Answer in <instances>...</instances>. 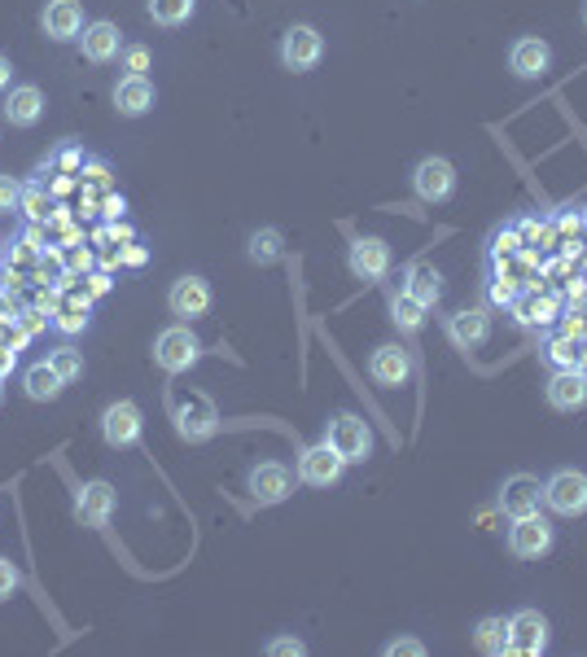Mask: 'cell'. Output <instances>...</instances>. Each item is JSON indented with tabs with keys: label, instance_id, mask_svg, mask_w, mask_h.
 Returning <instances> with one entry per match:
<instances>
[{
	"label": "cell",
	"instance_id": "1",
	"mask_svg": "<svg viewBox=\"0 0 587 657\" xmlns=\"http://www.w3.org/2000/svg\"><path fill=\"white\" fill-rule=\"evenodd\" d=\"M197 360H202V343L189 324H171L154 338V365L163 373H189Z\"/></svg>",
	"mask_w": 587,
	"mask_h": 657
},
{
	"label": "cell",
	"instance_id": "2",
	"mask_svg": "<svg viewBox=\"0 0 587 657\" xmlns=\"http://www.w3.org/2000/svg\"><path fill=\"white\" fill-rule=\"evenodd\" d=\"M325 443H330V447H334L347 465H356V461H369V456H373V430H369V421H364V417H356V413H338V417L330 421Z\"/></svg>",
	"mask_w": 587,
	"mask_h": 657
},
{
	"label": "cell",
	"instance_id": "3",
	"mask_svg": "<svg viewBox=\"0 0 587 657\" xmlns=\"http://www.w3.org/2000/svg\"><path fill=\"white\" fill-rule=\"evenodd\" d=\"M543 504L556 517H583L587 513V474L583 469H556L543 482Z\"/></svg>",
	"mask_w": 587,
	"mask_h": 657
},
{
	"label": "cell",
	"instance_id": "4",
	"mask_svg": "<svg viewBox=\"0 0 587 657\" xmlns=\"http://www.w3.org/2000/svg\"><path fill=\"white\" fill-rule=\"evenodd\" d=\"M321 58H325V36H321L316 27L294 23V27L280 36V62H285V71L303 75V71L321 67Z\"/></svg>",
	"mask_w": 587,
	"mask_h": 657
},
{
	"label": "cell",
	"instance_id": "5",
	"mask_svg": "<svg viewBox=\"0 0 587 657\" xmlns=\"http://www.w3.org/2000/svg\"><path fill=\"white\" fill-rule=\"evenodd\" d=\"M552 526H548V517L543 513H526V517H513V526H508V552L517 557V561H539V557H548L552 552Z\"/></svg>",
	"mask_w": 587,
	"mask_h": 657
},
{
	"label": "cell",
	"instance_id": "6",
	"mask_svg": "<svg viewBox=\"0 0 587 657\" xmlns=\"http://www.w3.org/2000/svg\"><path fill=\"white\" fill-rule=\"evenodd\" d=\"M508 653H517V657L548 653V618L539 609H517L508 618Z\"/></svg>",
	"mask_w": 587,
	"mask_h": 657
},
{
	"label": "cell",
	"instance_id": "7",
	"mask_svg": "<svg viewBox=\"0 0 587 657\" xmlns=\"http://www.w3.org/2000/svg\"><path fill=\"white\" fill-rule=\"evenodd\" d=\"M412 189H417V198H421V202H447V198L456 193V167H452L447 158L430 154V158H421V163H417V171H412Z\"/></svg>",
	"mask_w": 587,
	"mask_h": 657
},
{
	"label": "cell",
	"instance_id": "8",
	"mask_svg": "<svg viewBox=\"0 0 587 657\" xmlns=\"http://www.w3.org/2000/svg\"><path fill=\"white\" fill-rule=\"evenodd\" d=\"M176 430H180V439H189V443H202V439H211L215 430H219V413H215V404L211 399H202V395H189V399H176Z\"/></svg>",
	"mask_w": 587,
	"mask_h": 657
},
{
	"label": "cell",
	"instance_id": "9",
	"mask_svg": "<svg viewBox=\"0 0 587 657\" xmlns=\"http://www.w3.org/2000/svg\"><path fill=\"white\" fill-rule=\"evenodd\" d=\"M343 469H347V461L330 443L303 447V456H299V482H308V487H334L343 478Z\"/></svg>",
	"mask_w": 587,
	"mask_h": 657
},
{
	"label": "cell",
	"instance_id": "10",
	"mask_svg": "<svg viewBox=\"0 0 587 657\" xmlns=\"http://www.w3.org/2000/svg\"><path fill=\"white\" fill-rule=\"evenodd\" d=\"M294 482H299V478H294L285 465H276V461H263V465L250 469V495H254V504H280V500H289Z\"/></svg>",
	"mask_w": 587,
	"mask_h": 657
},
{
	"label": "cell",
	"instance_id": "11",
	"mask_svg": "<svg viewBox=\"0 0 587 657\" xmlns=\"http://www.w3.org/2000/svg\"><path fill=\"white\" fill-rule=\"evenodd\" d=\"M369 378H373L378 386L399 391V386H408V378H412V356H408L404 347L386 343V347H378V351L369 356Z\"/></svg>",
	"mask_w": 587,
	"mask_h": 657
},
{
	"label": "cell",
	"instance_id": "12",
	"mask_svg": "<svg viewBox=\"0 0 587 657\" xmlns=\"http://www.w3.org/2000/svg\"><path fill=\"white\" fill-rule=\"evenodd\" d=\"M101 439L110 447H132L141 439V408L132 399H119L101 413Z\"/></svg>",
	"mask_w": 587,
	"mask_h": 657
},
{
	"label": "cell",
	"instance_id": "13",
	"mask_svg": "<svg viewBox=\"0 0 587 657\" xmlns=\"http://www.w3.org/2000/svg\"><path fill=\"white\" fill-rule=\"evenodd\" d=\"M548 67H552L548 40H539V36L513 40V49H508V71H513L517 80H539V75H548Z\"/></svg>",
	"mask_w": 587,
	"mask_h": 657
},
{
	"label": "cell",
	"instance_id": "14",
	"mask_svg": "<svg viewBox=\"0 0 587 657\" xmlns=\"http://www.w3.org/2000/svg\"><path fill=\"white\" fill-rule=\"evenodd\" d=\"M347 263H351V272L360 280H382L391 272V246L382 237H356Z\"/></svg>",
	"mask_w": 587,
	"mask_h": 657
},
{
	"label": "cell",
	"instance_id": "15",
	"mask_svg": "<svg viewBox=\"0 0 587 657\" xmlns=\"http://www.w3.org/2000/svg\"><path fill=\"white\" fill-rule=\"evenodd\" d=\"M539 504H543V487H539V478H530V474H513V478H504V487H500V509H504V517L539 513Z\"/></svg>",
	"mask_w": 587,
	"mask_h": 657
},
{
	"label": "cell",
	"instance_id": "16",
	"mask_svg": "<svg viewBox=\"0 0 587 657\" xmlns=\"http://www.w3.org/2000/svg\"><path fill=\"white\" fill-rule=\"evenodd\" d=\"M40 27H45V36L58 40V45L84 36V10H80V0H49L45 14H40Z\"/></svg>",
	"mask_w": 587,
	"mask_h": 657
},
{
	"label": "cell",
	"instance_id": "17",
	"mask_svg": "<svg viewBox=\"0 0 587 657\" xmlns=\"http://www.w3.org/2000/svg\"><path fill=\"white\" fill-rule=\"evenodd\" d=\"M167 307H171V315H180V320H197V315L211 311V285H206L202 276H180V280L171 285V294H167Z\"/></svg>",
	"mask_w": 587,
	"mask_h": 657
},
{
	"label": "cell",
	"instance_id": "18",
	"mask_svg": "<svg viewBox=\"0 0 587 657\" xmlns=\"http://www.w3.org/2000/svg\"><path fill=\"white\" fill-rule=\"evenodd\" d=\"M548 404L556 413H578L587 408V373L583 369H556L548 378Z\"/></svg>",
	"mask_w": 587,
	"mask_h": 657
},
{
	"label": "cell",
	"instance_id": "19",
	"mask_svg": "<svg viewBox=\"0 0 587 657\" xmlns=\"http://www.w3.org/2000/svg\"><path fill=\"white\" fill-rule=\"evenodd\" d=\"M115 110H119L123 119L149 115V110H154V84H149L145 75H123V80L115 84Z\"/></svg>",
	"mask_w": 587,
	"mask_h": 657
},
{
	"label": "cell",
	"instance_id": "20",
	"mask_svg": "<svg viewBox=\"0 0 587 657\" xmlns=\"http://www.w3.org/2000/svg\"><path fill=\"white\" fill-rule=\"evenodd\" d=\"M110 513H115V487H110V482H88V487H80V495H75V517H80L84 526H106Z\"/></svg>",
	"mask_w": 587,
	"mask_h": 657
},
{
	"label": "cell",
	"instance_id": "21",
	"mask_svg": "<svg viewBox=\"0 0 587 657\" xmlns=\"http://www.w3.org/2000/svg\"><path fill=\"white\" fill-rule=\"evenodd\" d=\"M447 334H452V343H456L460 351H478V347H487V338H491V315H487V311H456V315L447 320Z\"/></svg>",
	"mask_w": 587,
	"mask_h": 657
},
{
	"label": "cell",
	"instance_id": "22",
	"mask_svg": "<svg viewBox=\"0 0 587 657\" xmlns=\"http://www.w3.org/2000/svg\"><path fill=\"white\" fill-rule=\"evenodd\" d=\"M80 40H84V58L97 62V67H106V62H115L123 53V36H119L115 23H88Z\"/></svg>",
	"mask_w": 587,
	"mask_h": 657
},
{
	"label": "cell",
	"instance_id": "23",
	"mask_svg": "<svg viewBox=\"0 0 587 657\" xmlns=\"http://www.w3.org/2000/svg\"><path fill=\"white\" fill-rule=\"evenodd\" d=\"M40 115H45V93H40L36 84H19V88L5 97V119H10L14 128H36Z\"/></svg>",
	"mask_w": 587,
	"mask_h": 657
},
{
	"label": "cell",
	"instance_id": "24",
	"mask_svg": "<svg viewBox=\"0 0 587 657\" xmlns=\"http://www.w3.org/2000/svg\"><path fill=\"white\" fill-rule=\"evenodd\" d=\"M513 315H517L526 329H543V324H552V320L561 315V302H556L552 294H517Z\"/></svg>",
	"mask_w": 587,
	"mask_h": 657
},
{
	"label": "cell",
	"instance_id": "25",
	"mask_svg": "<svg viewBox=\"0 0 587 657\" xmlns=\"http://www.w3.org/2000/svg\"><path fill=\"white\" fill-rule=\"evenodd\" d=\"M23 386H27V395H32L36 404H53V399L67 391V378H62L49 360H40V365H32V369L23 373Z\"/></svg>",
	"mask_w": 587,
	"mask_h": 657
},
{
	"label": "cell",
	"instance_id": "26",
	"mask_svg": "<svg viewBox=\"0 0 587 657\" xmlns=\"http://www.w3.org/2000/svg\"><path fill=\"white\" fill-rule=\"evenodd\" d=\"M474 644H478V653H487V657H504V653H508V618H500V613L482 618V622L474 626Z\"/></svg>",
	"mask_w": 587,
	"mask_h": 657
},
{
	"label": "cell",
	"instance_id": "27",
	"mask_svg": "<svg viewBox=\"0 0 587 657\" xmlns=\"http://www.w3.org/2000/svg\"><path fill=\"white\" fill-rule=\"evenodd\" d=\"M404 294H412L417 302L434 307V302L443 298V276H439L430 263H417V267H408V285H404Z\"/></svg>",
	"mask_w": 587,
	"mask_h": 657
},
{
	"label": "cell",
	"instance_id": "28",
	"mask_svg": "<svg viewBox=\"0 0 587 657\" xmlns=\"http://www.w3.org/2000/svg\"><path fill=\"white\" fill-rule=\"evenodd\" d=\"M53 324L62 329V334H80V329H88V294L71 289V294L58 302V315H53Z\"/></svg>",
	"mask_w": 587,
	"mask_h": 657
},
{
	"label": "cell",
	"instance_id": "29",
	"mask_svg": "<svg viewBox=\"0 0 587 657\" xmlns=\"http://www.w3.org/2000/svg\"><path fill=\"white\" fill-rule=\"evenodd\" d=\"M543 356H548L552 369H583V338L561 334V338H552V343L543 347Z\"/></svg>",
	"mask_w": 587,
	"mask_h": 657
},
{
	"label": "cell",
	"instance_id": "30",
	"mask_svg": "<svg viewBox=\"0 0 587 657\" xmlns=\"http://www.w3.org/2000/svg\"><path fill=\"white\" fill-rule=\"evenodd\" d=\"M197 10V0H149V19L158 27H184Z\"/></svg>",
	"mask_w": 587,
	"mask_h": 657
},
{
	"label": "cell",
	"instance_id": "31",
	"mask_svg": "<svg viewBox=\"0 0 587 657\" xmlns=\"http://www.w3.org/2000/svg\"><path fill=\"white\" fill-rule=\"evenodd\" d=\"M280 250H285L280 228H259V232L250 237V263H259V267L276 263V259H280Z\"/></svg>",
	"mask_w": 587,
	"mask_h": 657
},
{
	"label": "cell",
	"instance_id": "32",
	"mask_svg": "<svg viewBox=\"0 0 587 657\" xmlns=\"http://www.w3.org/2000/svg\"><path fill=\"white\" fill-rule=\"evenodd\" d=\"M32 224H49L53 219V198L45 184H23V206H19Z\"/></svg>",
	"mask_w": 587,
	"mask_h": 657
},
{
	"label": "cell",
	"instance_id": "33",
	"mask_svg": "<svg viewBox=\"0 0 587 657\" xmlns=\"http://www.w3.org/2000/svg\"><path fill=\"white\" fill-rule=\"evenodd\" d=\"M426 311H430V307L417 302L412 294H395V298H391V320H395L399 329H421V324H426Z\"/></svg>",
	"mask_w": 587,
	"mask_h": 657
},
{
	"label": "cell",
	"instance_id": "34",
	"mask_svg": "<svg viewBox=\"0 0 587 657\" xmlns=\"http://www.w3.org/2000/svg\"><path fill=\"white\" fill-rule=\"evenodd\" d=\"M49 365H53L67 382H80V378H84V356H80L75 347H58V351H49Z\"/></svg>",
	"mask_w": 587,
	"mask_h": 657
},
{
	"label": "cell",
	"instance_id": "35",
	"mask_svg": "<svg viewBox=\"0 0 587 657\" xmlns=\"http://www.w3.org/2000/svg\"><path fill=\"white\" fill-rule=\"evenodd\" d=\"M23 206V184L14 176H0V215H14Z\"/></svg>",
	"mask_w": 587,
	"mask_h": 657
},
{
	"label": "cell",
	"instance_id": "36",
	"mask_svg": "<svg viewBox=\"0 0 587 657\" xmlns=\"http://www.w3.org/2000/svg\"><path fill=\"white\" fill-rule=\"evenodd\" d=\"M23 343H27V334L19 329V320L0 311V347H14V351H23Z\"/></svg>",
	"mask_w": 587,
	"mask_h": 657
},
{
	"label": "cell",
	"instance_id": "37",
	"mask_svg": "<svg viewBox=\"0 0 587 657\" xmlns=\"http://www.w3.org/2000/svg\"><path fill=\"white\" fill-rule=\"evenodd\" d=\"M487 294H491V302H495V307H513V302H517V280H508V276H495Z\"/></svg>",
	"mask_w": 587,
	"mask_h": 657
},
{
	"label": "cell",
	"instance_id": "38",
	"mask_svg": "<svg viewBox=\"0 0 587 657\" xmlns=\"http://www.w3.org/2000/svg\"><path fill=\"white\" fill-rule=\"evenodd\" d=\"M386 657H426V644L412 640V635H399V640L386 644Z\"/></svg>",
	"mask_w": 587,
	"mask_h": 657
},
{
	"label": "cell",
	"instance_id": "39",
	"mask_svg": "<svg viewBox=\"0 0 587 657\" xmlns=\"http://www.w3.org/2000/svg\"><path fill=\"white\" fill-rule=\"evenodd\" d=\"M123 67H128V75H145V71H149V49H145V45L123 49Z\"/></svg>",
	"mask_w": 587,
	"mask_h": 657
},
{
	"label": "cell",
	"instance_id": "40",
	"mask_svg": "<svg viewBox=\"0 0 587 657\" xmlns=\"http://www.w3.org/2000/svg\"><path fill=\"white\" fill-rule=\"evenodd\" d=\"M552 232H561V237H565V246H570V237H583V215H574V211L556 215V219H552Z\"/></svg>",
	"mask_w": 587,
	"mask_h": 657
},
{
	"label": "cell",
	"instance_id": "41",
	"mask_svg": "<svg viewBox=\"0 0 587 657\" xmlns=\"http://www.w3.org/2000/svg\"><path fill=\"white\" fill-rule=\"evenodd\" d=\"M19 570H14V561H5V557H0V600H10L14 592H19Z\"/></svg>",
	"mask_w": 587,
	"mask_h": 657
},
{
	"label": "cell",
	"instance_id": "42",
	"mask_svg": "<svg viewBox=\"0 0 587 657\" xmlns=\"http://www.w3.org/2000/svg\"><path fill=\"white\" fill-rule=\"evenodd\" d=\"M45 324H49V315H45L40 307H32V311H23V315H19V329H23V334H27V338H32V334H40V329H45Z\"/></svg>",
	"mask_w": 587,
	"mask_h": 657
},
{
	"label": "cell",
	"instance_id": "43",
	"mask_svg": "<svg viewBox=\"0 0 587 657\" xmlns=\"http://www.w3.org/2000/svg\"><path fill=\"white\" fill-rule=\"evenodd\" d=\"M267 653L276 657V653H294V657H303L308 653V644L303 640H294V635H280V640H267Z\"/></svg>",
	"mask_w": 587,
	"mask_h": 657
},
{
	"label": "cell",
	"instance_id": "44",
	"mask_svg": "<svg viewBox=\"0 0 587 657\" xmlns=\"http://www.w3.org/2000/svg\"><path fill=\"white\" fill-rule=\"evenodd\" d=\"M123 211H128V202H123V193H106V198H101V215H106L110 224H115V219H119Z\"/></svg>",
	"mask_w": 587,
	"mask_h": 657
},
{
	"label": "cell",
	"instance_id": "45",
	"mask_svg": "<svg viewBox=\"0 0 587 657\" xmlns=\"http://www.w3.org/2000/svg\"><path fill=\"white\" fill-rule=\"evenodd\" d=\"M58 167H84V150H75V145H67L58 158H53Z\"/></svg>",
	"mask_w": 587,
	"mask_h": 657
},
{
	"label": "cell",
	"instance_id": "46",
	"mask_svg": "<svg viewBox=\"0 0 587 657\" xmlns=\"http://www.w3.org/2000/svg\"><path fill=\"white\" fill-rule=\"evenodd\" d=\"M14 365H19V351H14V347H0V382L14 373Z\"/></svg>",
	"mask_w": 587,
	"mask_h": 657
},
{
	"label": "cell",
	"instance_id": "47",
	"mask_svg": "<svg viewBox=\"0 0 587 657\" xmlns=\"http://www.w3.org/2000/svg\"><path fill=\"white\" fill-rule=\"evenodd\" d=\"M565 294H570V302H583V298H587V276H574V280L565 285Z\"/></svg>",
	"mask_w": 587,
	"mask_h": 657
},
{
	"label": "cell",
	"instance_id": "48",
	"mask_svg": "<svg viewBox=\"0 0 587 657\" xmlns=\"http://www.w3.org/2000/svg\"><path fill=\"white\" fill-rule=\"evenodd\" d=\"M10 84H14V62H10L5 53H0V93H5Z\"/></svg>",
	"mask_w": 587,
	"mask_h": 657
},
{
	"label": "cell",
	"instance_id": "49",
	"mask_svg": "<svg viewBox=\"0 0 587 657\" xmlns=\"http://www.w3.org/2000/svg\"><path fill=\"white\" fill-rule=\"evenodd\" d=\"M88 263H93L88 250H75V254H71V272H88Z\"/></svg>",
	"mask_w": 587,
	"mask_h": 657
},
{
	"label": "cell",
	"instance_id": "50",
	"mask_svg": "<svg viewBox=\"0 0 587 657\" xmlns=\"http://www.w3.org/2000/svg\"><path fill=\"white\" fill-rule=\"evenodd\" d=\"M88 280H93V294H106V289H110V276H106V272H93Z\"/></svg>",
	"mask_w": 587,
	"mask_h": 657
},
{
	"label": "cell",
	"instance_id": "51",
	"mask_svg": "<svg viewBox=\"0 0 587 657\" xmlns=\"http://www.w3.org/2000/svg\"><path fill=\"white\" fill-rule=\"evenodd\" d=\"M119 259H123V263H145V250L132 246V250H119Z\"/></svg>",
	"mask_w": 587,
	"mask_h": 657
},
{
	"label": "cell",
	"instance_id": "52",
	"mask_svg": "<svg viewBox=\"0 0 587 657\" xmlns=\"http://www.w3.org/2000/svg\"><path fill=\"white\" fill-rule=\"evenodd\" d=\"M583 237H587V215H583Z\"/></svg>",
	"mask_w": 587,
	"mask_h": 657
},
{
	"label": "cell",
	"instance_id": "53",
	"mask_svg": "<svg viewBox=\"0 0 587 657\" xmlns=\"http://www.w3.org/2000/svg\"><path fill=\"white\" fill-rule=\"evenodd\" d=\"M583 23H587V5H583Z\"/></svg>",
	"mask_w": 587,
	"mask_h": 657
},
{
	"label": "cell",
	"instance_id": "54",
	"mask_svg": "<svg viewBox=\"0 0 587 657\" xmlns=\"http://www.w3.org/2000/svg\"><path fill=\"white\" fill-rule=\"evenodd\" d=\"M0 395H5V391H0Z\"/></svg>",
	"mask_w": 587,
	"mask_h": 657
},
{
	"label": "cell",
	"instance_id": "55",
	"mask_svg": "<svg viewBox=\"0 0 587 657\" xmlns=\"http://www.w3.org/2000/svg\"><path fill=\"white\" fill-rule=\"evenodd\" d=\"M0 246H5V241H0Z\"/></svg>",
	"mask_w": 587,
	"mask_h": 657
}]
</instances>
